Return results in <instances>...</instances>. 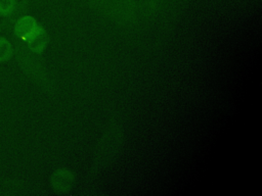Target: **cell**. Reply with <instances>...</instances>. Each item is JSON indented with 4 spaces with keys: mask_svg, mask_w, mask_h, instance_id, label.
<instances>
[{
    "mask_svg": "<svg viewBox=\"0 0 262 196\" xmlns=\"http://www.w3.org/2000/svg\"><path fill=\"white\" fill-rule=\"evenodd\" d=\"M31 46V48L35 51H41L47 44V36L42 28L39 26L26 38Z\"/></svg>",
    "mask_w": 262,
    "mask_h": 196,
    "instance_id": "1",
    "label": "cell"
},
{
    "mask_svg": "<svg viewBox=\"0 0 262 196\" xmlns=\"http://www.w3.org/2000/svg\"><path fill=\"white\" fill-rule=\"evenodd\" d=\"M37 27H38V24L36 23V21L33 17L24 16L17 21L15 31H16L17 35L27 38Z\"/></svg>",
    "mask_w": 262,
    "mask_h": 196,
    "instance_id": "2",
    "label": "cell"
},
{
    "mask_svg": "<svg viewBox=\"0 0 262 196\" xmlns=\"http://www.w3.org/2000/svg\"><path fill=\"white\" fill-rule=\"evenodd\" d=\"M11 54L10 44L5 40L0 38V60H5L9 58Z\"/></svg>",
    "mask_w": 262,
    "mask_h": 196,
    "instance_id": "3",
    "label": "cell"
},
{
    "mask_svg": "<svg viewBox=\"0 0 262 196\" xmlns=\"http://www.w3.org/2000/svg\"><path fill=\"white\" fill-rule=\"evenodd\" d=\"M15 5V0H0V13L8 14L10 13Z\"/></svg>",
    "mask_w": 262,
    "mask_h": 196,
    "instance_id": "4",
    "label": "cell"
}]
</instances>
